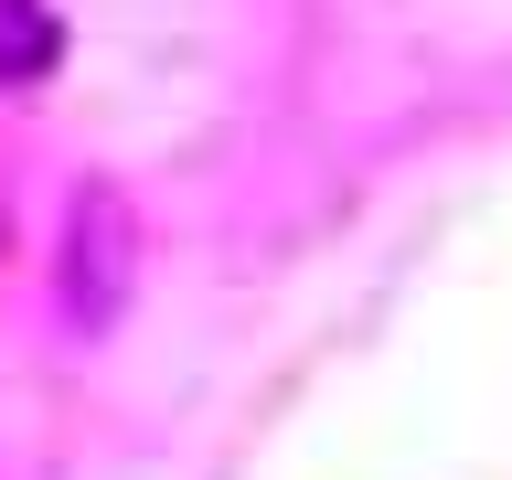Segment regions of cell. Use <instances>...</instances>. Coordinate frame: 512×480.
<instances>
[{"label": "cell", "instance_id": "6da1fadb", "mask_svg": "<svg viewBox=\"0 0 512 480\" xmlns=\"http://www.w3.org/2000/svg\"><path fill=\"white\" fill-rule=\"evenodd\" d=\"M64 267H75V278H64V299H75L86 320L118 310V288H128V203H118V192H86V203H75Z\"/></svg>", "mask_w": 512, "mask_h": 480}, {"label": "cell", "instance_id": "7a4b0ae2", "mask_svg": "<svg viewBox=\"0 0 512 480\" xmlns=\"http://www.w3.org/2000/svg\"><path fill=\"white\" fill-rule=\"evenodd\" d=\"M64 54V22L43 0H0V86H32V75H54Z\"/></svg>", "mask_w": 512, "mask_h": 480}]
</instances>
